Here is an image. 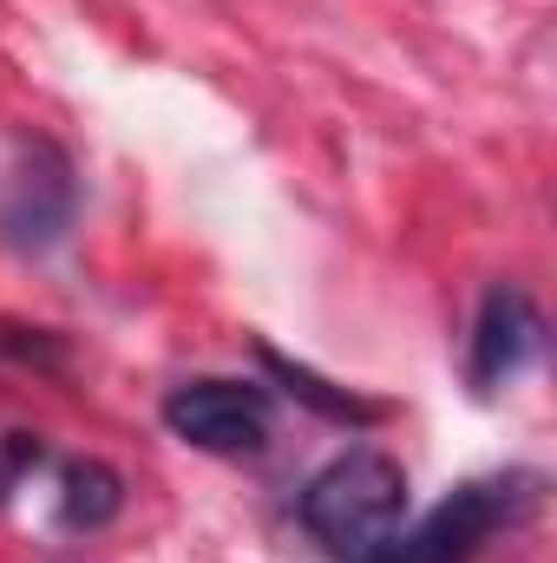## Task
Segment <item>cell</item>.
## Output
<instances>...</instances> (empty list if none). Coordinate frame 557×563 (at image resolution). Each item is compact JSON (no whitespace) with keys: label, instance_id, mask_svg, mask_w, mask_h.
<instances>
[{"label":"cell","instance_id":"1","mask_svg":"<svg viewBox=\"0 0 557 563\" xmlns=\"http://www.w3.org/2000/svg\"><path fill=\"white\" fill-rule=\"evenodd\" d=\"M407 472L381 445H348L302 485V525L308 538L341 563H368L401 525H407Z\"/></svg>","mask_w":557,"mask_h":563},{"label":"cell","instance_id":"2","mask_svg":"<svg viewBox=\"0 0 557 563\" xmlns=\"http://www.w3.org/2000/svg\"><path fill=\"white\" fill-rule=\"evenodd\" d=\"M545 498L538 472H485L466 478L459 492H446L414 531H394L368 563H472L499 531L525 525Z\"/></svg>","mask_w":557,"mask_h":563},{"label":"cell","instance_id":"3","mask_svg":"<svg viewBox=\"0 0 557 563\" xmlns=\"http://www.w3.org/2000/svg\"><path fill=\"white\" fill-rule=\"evenodd\" d=\"M79 184H73V157L53 139H20L7 184H0V243L7 250H53L73 223Z\"/></svg>","mask_w":557,"mask_h":563},{"label":"cell","instance_id":"4","mask_svg":"<svg viewBox=\"0 0 557 563\" xmlns=\"http://www.w3.org/2000/svg\"><path fill=\"white\" fill-rule=\"evenodd\" d=\"M164 426L217 459H250L270 445V394L256 380H184L164 394Z\"/></svg>","mask_w":557,"mask_h":563},{"label":"cell","instance_id":"5","mask_svg":"<svg viewBox=\"0 0 557 563\" xmlns=\"http://www.w3.org/2000/svg\"><path fill=\"white\" fill-rule=\"evenodd\" d=\"M538 347H545V314H538V301H532L525 288H512V282L485 288L479 321H472V361H466L472 394L512 387V380L538 361Z\"/></svg>","mask_w":557,"mask_h":563},{"label":"cell","instance_id":"6","mask_svg":"<svg viewBox=\"0 0 557 563\" xmlns=\"http://www.w3.org/2000/svg\"><path fill=\"white\" fill-rule=\"evenodd\" d=\"M125 511V478L106 459H73L59 472V525L66 531H106Z\"/></svg>","mask_w":557,"mask_h":563},{"label":"cell","instance_id":"7","mask_svg":"<svg viewBox=\"0 0 557 563\" xmlns=\"http://www.w3.org/2000/svg\"><path fill=\"white\" fill-rule=\"evenodd\" d=\"M263 367L276 374L282 387L302 400V407H315V413H328V420L341 426H374L387 407H374V400H361V394H348V387H328L321 374H308V367H295V361H282L276 347H263Z\"/></svg>","mask_w":557,"mask_h":563}]
</instances>
